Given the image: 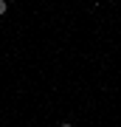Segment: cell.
<instances>
[{"mask_svg":"<svg viewBox=\"0 0 121 127\" xmlns=\"http://www.w3.org/2000/svg\"><path fill=\"white\" fill-rule=\"evenodd\" d=\"M59 127H73V124H71V122H62V124H59Z\"/></svg>","mask_w":121,"mask_h":127,"instance_id":"2","label":"cell"},{"mask_svg":"<svg viewBox=\"0 0 121 127\" xmlns=\"http://www.w3.org/2000/svg\"><path fill=\"white\" fill-rule=\"evenodd\" d=\"M9 3H14V0H9Z\"/></svg>","mask_w":121,"mask_h":127,"instance_id":"3","label":"cell"},{"mask_svg":"<svg viewBox=\"0 0 121 127\" xmlns=\"http://www.w3.org/2000/svg\"><path fill=\"white\" fill-rule=\"evenodd\" d=\"M6 9H9V0H0V17L6 14Z\"/></svg>","mask_w":121,"mask_h":127,"instance_id":"1","label":"cell"}]
</instances>
